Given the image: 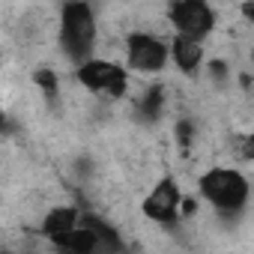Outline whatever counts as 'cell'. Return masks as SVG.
<instances>
[{"label":"cell","mask_w":254,"mask_h":254,"mask_svg":"<svg viewBox=\"0 0 254 254\" xmlns=\"http://www.w3.org/2000/svg\"><path fill=\"white\" fill-rule=\"evenodd\" d=\"M239 159H254V135H248V138H242V144H239Z\"/></svg>","instance_id":"12"},{"label":"cell","mask_w":254,"mask_h":254,"mask_svg":"<svg viewBox=\"0 0 254 254\" xmlns=\"http://www.w3.org/2000/svg\"><path fill=\"white\" fill-rule=\"evenodd\" d=\"M96 36H99V24H96V12L90 3L69 0V3L60 6V12H57V45H60L66 60H72L75 66L93 60Z\"/></svg>","instance_id":"1"},{"label":"cell","mask_w":254,"mask_h":254,"mask_svg":"<svg viewBox=\"0 0 254 254\" xmlns=\"http://www.w3.org/2000/svg\"><path fill=\"white\" fill-rule=\"evenodd\" d=\"M51 248H54V254H102V242H99L96 230L87 224H81L78 230H72L66 236L51 239Z\"/></svg>","instance_id":"8"},{"label":"cell","mask_w":254,"mask_h":254,"mask_svg":"<svg viewBox=\"0 0 254 254\" xmlns=\"http://www.w3.org/2000/svg\"><path fill=\"white\" fill-rule=\"evenodd\" d=\"M162 111H165V87H153V90H147V93H141V99H138V114L144 117V120H159L162 117Z\"/></svg>","instance_id":"10"},{"label":"cell","mask_w":254,"mask_h":254,"mask_svg":"<svg viewBox=\"0 0 254 254\" xmlns=\"http://www.w3.org/2000/svg\"><path fill=\"white\" fill-rule=\"evenodd\" d=\"M36 84L42 87V93L45 96H57L60 93V84H57V75H54V69H36Z\"/></svg>","instance_id":"11"},{"label":"cell","mask_w":254,"mask_h":254,"mask_svg":"<svg viewBox=\"0 0 254 254\" xmlns=\"http://www.w3.org/2000/svg\"><path fill=\"white\" fill-rule=\"evenodd\" d=\"M75 81L87 90V93H105L111 99H120L129 90V72L120 63L105 60V57H93L81 66H75Z\"/></svg>","instance_id":"4"},{"label":"cell","mask_w":254,"mask_h":254,"mask_svg":"<svg viewBox=\"0 0 254 254\" xmlns=\"http://www.w3.org/2000/svg\"><path fill=\"white\" fill-rule=\"evenodd\" d=\"M197 191L212 209L224 215H236L245 209L251 197V183L236 168H209L197 177Z\"/></svg>","instance_id":"2"},{"label":"cell","mask_w":254,"mask_h":254,"mask_svg":"<svg viewBox=\"0 0 254 254\" xmlns=\"http://www.w3.org/2000/svg\"><path fill=\"white\" fill-rule=\"evenodd\" d=\"M183 189H180V183L174 180V177H162L156 186H153V191L144 197V203H141V212H144V218H150V221H156V224H174L177 218H180V209H183Z\"/></svg>","instance_id":"6"},{"label":"cell","mask_w":254,"mask_h":254,"mask_svg":"<svg viewBox=\"0 0 254 254\" xmlns=\"http://www.w3.org/2000/svg\"><path fill=\"white\" fill-rule=\"evenodd\" d=\"M84 224V215L78 206H51L45 215H42V224H39V233L51 242L57 236H66L72 230H78Z\"/></svg>","instance_id":"7"},{"label":"cell","mask_w":254,"mask_h":254,"mask_svg":"<svg viewBox=\"0 0 254 254\" xmlns=\"http://www.w3.org/2000/svg\"><path fill=\"white\" fill-rule=\"evenodd\" d=\"M168 21L174 27V36H186L194 42H203L215 30V9L203 0H177L168 6Z\"/></svg>","instance_id":"5"},{"label":"cell","mask_w":254,"mask_h":254,"mask_svg":"<svg viewBox=\"0 0 254 254\" xmlns=\"http://www.w3.org/2000/svg\"><path fill=\"white\" fill-rule=\"evenodd\" d=\"M171 63L180 72L194 75L203 66V42H194V39H186V36H174L171 39Z\"/></svg>","instance_id":"9"},{"label":"cell","mask_w":254,"mask_h":254,"mask_svg":"<svg viewBox=\"0 0 254 254\" xmlns=\"http://www.w3.org/2000/svg\"><path fill=\"white\" fill-rule=\"evenodd\" d=\"M126 66L141 75H156L168 66L171 60V42L150 33V30H135L126 36Z\"/></svg>","instance_id":"3"},{"label":"cell","mask_w":254,"mask_h":254,"mask_svg":"<svg viewBox=\"0 0 254 254\" xmlns=\"http://www.w3.org/2000/svg\"><path fill=\"white\" fill-rule=\"evenodd\" d=\"M239 15H242L248 24H254V0H248V3H242V6H239Z\"/></svg>","instance_id":"13"},{"label":"cell","mask_w":254,"mask_h":254,"mask_svg":"<svg viewBox=\"0 0 254 254\" xmlns=\"http://www.w3.org/2000/svg\"><path fill=\"white\" fill-rule=\"evenodd\" d=\"M251 66H254V48H251Z\"/></svg>","instance_id":"14"}]
</instances>
